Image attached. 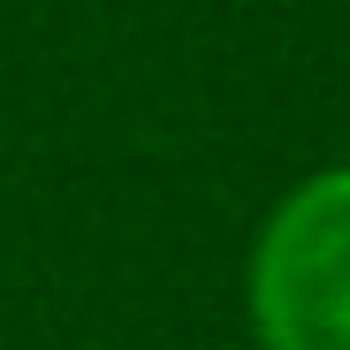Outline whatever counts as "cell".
<instances>
[{"mask_svg": "<svg viewBox=\"0 0 350 350\" xmlns=\"http://www.w3.org/2000/svg\"><path fill=\"white\" fill-rule=\"evenodd\" d=\"M252 320L267 350H350V167L297 183L259 228Z\"/></svg>", "mask_w": 350, "mask_h": 350, "instance_id": "1", "label": "cell"}]
</instances>
